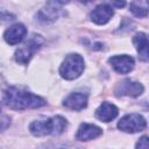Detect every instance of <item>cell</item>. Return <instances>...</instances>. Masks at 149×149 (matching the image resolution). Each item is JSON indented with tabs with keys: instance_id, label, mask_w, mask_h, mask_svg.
Returning a JSON list of instances; mask_svg holds the SVG:
<instances>
[{
	"instance_id": "9a60e30c",
	"label": "cell",
	"mask_w": 149,
	"mask_h": 149,
	"mask_svg": "<svg viewBox=\"0 0 149 149\" xmlns=\"http://www.w3.org/2000/svg\"><path fill=\"white\" fill-rule=\"evenodd\" d=\"M130 10L137 17H146L148 15V3L146 1L132 2L130 3Z\"/></svg>"
},
{
	"instance_id": "2e32d148",
	"label": "cell",
	"mask_w": 149,
	"mask_h": 149,
	"mask_svg": "<svg viewBox=\"0 0 149 149\" xmlns=\"http://www.w3.org/2000/svg\"><path fill=\"white\" fill-rule=\"evenodd\" d=\"M10 125V119L8 115L6 114H1L0 113V132H3L5 129H7Z\"/></svg>"
},
{
	"instance_id": "d6986e66",
	"label": "cell",
	"mask_w": 149,
	"mask_h": 149,
	"mask_svg": "<svg viewBox=\"0 0 149 149\" xmlns=\"http://www.w3.org/2000/svg\"><path fill=\"white\" fill-rule=\"evenodd\" d=\"M0 111H1V105H0Z\"/></svg>"
},
{
	"instance_id": "ac0fdd59",
	"label": "cell",
	"mask_w": 149,
	"mask_h": 149,
	"mask_svg": "<svg viewBox=\"0 0 149 149\" xmlns=\"http://www.w3.org/2000/svg\"><path fill=\"white\" fill-rule=\"evenodd\" d=\"M112 5L113 6H116V7H123L126 5V2H123V1L122 2H112Z\"/></svg>"
},
{
	"instance_id": "5b68a950",
	"label": "cell",
	"mask_w": 149,
	"mask_h": 149,
	"mask_svg": "<svg viewBox=\"0 0 149 149\" xmlns=\"http://www.w3.org/2000/svg\"><path fill=\"white\" fill-rule=\"evenodd\" d=\"M118 127L120 130L126 132V133H137L142 132L147 127V121L146 119L136 113L125 115L118 123Z\"/></svg>"
},
{
	"instance_id": "8fae6325",
	"label": "cell",
	"mask_w": 149,
	"mask_h": 149,
	"mask_svg": "<svg viewBox=\"0 0 149 149\" xmlns=\"http://www.w3.org/2000/svg\"><path fill=\"white\" fill-rule=\"evenodd\" d=\"M119 113V109L115 105L111 104V102H102L95 111V116L100 120V121H104V122H109L112 120H114L116 118Z\"/></svg>"
},
{
	"instance_id": "52a82bcc",
	"label": "cell",
	"mask_w": 149,
	"mask_h": 149,
	"mask_svg": "<svg viewBox=\"0 0 149 149\" xmlns=\"http://www.w3.org/2000/svg\"><path fill=\"white\" fill-rule=\"evenodd\" d=\"M109 64L112 65V68L121 74L128 73L133 70L134 68V59L133 57L128 56V55H116L113 56L108 59Z\"/></svg>"
},
{
	"instance_id": "ffe728a7",
	"label": "cell",
	"mask_w": 149,
	"mask_h": 149,
	"mask_svg": "<svg viewBox=\"0 0 149 149\" xmlns=\"http://www.w3.org/2000/svg\"><path fill=\"white\" fill-rule=\"evenodd\" d=\"M62 149H63V148H62Z\"/></svg>"
},
{
	"instance_id": "4fadbf2b",
	"label": "cell",
	"mask_w": 149,
	"mask_h": 149,
	"mask_svg": "<svg viewBox=\"0 0 149 149\" xmlns=\"http://www.w3.org/2000/svg\"><path fill=\"white\" fill-rule=\"evenodd\" d=\"M61 13V8L57 7V2H49L44 8L41 9L38 13V17L43 22H51L55 21Z\"/></svg>"
},
{
	"instance_id": "5bb4252c",
	"label": "cell",
	"mask_w": 149,
	"mask_h": 149,
	"mask_svg": "<svg viewBox=\"0 0 149 149\" xmlns=\"http://www.w3.org/2000/svg\"><path fill=\"white\" fill-rule=\"evenodd\" d=\"M133 42L135 44V48L139 52V57L147 62L148 61V38H147V35L144 33H137L134 38H133Z\"/></svg>"
},
{
	"instance_id": "277c9868",
	"label": "cell",
	"mask_w": 149,
	"mask_h": 149,
	"mask_svg": "<svg viewBox=\"0 0 149 149\" xmlns=\"http://www.w3.org/2000/svg\"><path fill=\"white\" fill-rule=\"evenodd\" d=\"M43 43V38L40 35H34L22 48L16 50L15 52V61L20 64H27L35 52L41 48Z\"/></svg>"
},
{
	"instance_id": "7a4b0ae2",
	"label": "cell",
	"mask_w": 149,
	"mask_h": 149,
	"mask_svg": "<svg viewBox=\"0 0 149 149\" xmlns=\"http://www.w3.org/2000/svg\"><path fill=\"white\" fill-rule=\"evenodd\" d=\"M66 127V120L63 116L56 115L52 118L36 120L30 123L29 130L35 136L44 135H59Z\"/></svg>"
},
{
	"instance_id": "7c38bea8",
	"label": "cell",
	"mask_w": 149,
	"mask_h": 149,
	"mask_svg": "<svg viewBox=\"0 0 149 149\" xmlns=\"http://www.w3.org/2000/svg\"><path fill=\"white\" fill-rule=\"evenodd\" d=\"M63 104L65 107L72 111H80L85 108L87 105V95L81 92H74L71 93L69 97H66Z\"/></svg>"
},
{
	"instance_id": "6da1fadb",
	"label": "cell",
	"mask_w": 149,
	"mask_h": 149,
	"mask_svg": "<svg viewBox=\"0 0 149 149\" xmlns=\"http://www.w3.org/2000/svg\"><path fill=\"white\" fill-rule=\"evenodd\" d=\"M3 101L13 109L37 108L47 104L43 98L17 87H8L3 93Z\"/></svg>"
},
{
	"instance_id": "8992f818",
	"label": "cell",
	"mask_w": 149,
	"mask_h": 149,
	"mask_svg": "<svg viewBox=\"0 0 149 149\" xmlns=\"http://www.w3.org/2000/svg\"><path fill=\"white\" fill-rule=\"evenodd\" d=\"M143 91L144 87L142 84L137 81H133L130 79H125L120 81L114 90L116 95H127V97H137L142 94Z\"/></svg>"
},
{
	"instance_id": "9c48e42d",
	"label": "cell",
	"mask_w": 149,
	"mask_h": 149,
	"mask_svg": "<svg viewBox=\"0 0 149 149\" xmlns=\"http://www.w3.org/2000/svg\"><path fill=\"white\" fill-rule=\"evenodd\" d=\"M27 34V29L22 23H16L10 26L3 34V38L5 41L10 44V45H15L17 43H20L24 36Z\"/></svg>"
},
{
	"instance_id": "ba28073f",
	"label": "cell",
	"mask_w": 149,
	"mask_h": 149,
	"mask_svg": "<svg viewBox=\"0 0 149 149\" xmlns=\"http://www.w3.org/2000/svg\"><path fill=\"white\" fill-rule=\"evenodd\" d=\"M114 14L113 8L107 3H101L97 6L90 14V19L97 24H105L107 23Z\"/></svg>"
},
{
	"instance_id": "e0dca14e",
	"label": "cell",
	"mask_w": 149,
	"mask_h": 149,
	"mask_svg": "<svg viewBox=\"0 0 149 149\" xmlns=\"http://www.w3.org/2000/svg\"><path fill=\"white\" fill-rule=\"evenodd\" d=\"M135 149H149V140L148 136H142L139 142L136 143V148Z\"/></svg>"
},
{
	"instance_id": "30bf717a",
	"label": "cell",
	"mask_w": 149,
	"mask_h": 149,
	"mask_svg": "<svg viewBox=\"0 0 149 149\" xmlns=\"http://www.w3.org/2000/svg\"><path fill=\"white\" fill-rule=\"evenodd\" d=\"M101 134H102V130L98 126L91 125V123H81L78 128L76 137L79 141H90L100 136Z\"/></svg>"
},
{
	"instance_id": "3957f363",
	"label": "cell",
	"mask_w": 149,
	"mask_h": 149,
	"mask_svg": "<svg viewBox=\"0 0 149 149\" xmlns=\"http://www.w3.org/2000/svg\"><path fill=\"white\" fill-rule=\"evenodd\" d=\"M84 71V59L78 54L69 55L59 68V73L64 79L72 80L78 78Z\"/></svg>"
}]
</instances>
